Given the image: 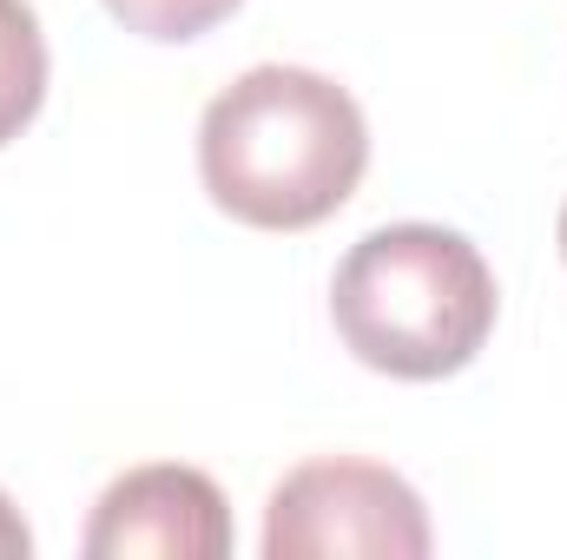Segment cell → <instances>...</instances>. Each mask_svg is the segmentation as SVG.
Here are the masks:
<instances>
[{"label":"cell","instance_id":"cell-5","mask_svg":"<svg viewBox=\"0 0 567 560\" xmlns=\"http://www.w3.org/2000/svg\"><path fill=\"white\" fill-rule=\"evenodd\" d=\"M47 100V33L27 0H0V145H13Z\"/></svg>","mask_w":567,"mask_h":560},{"label":"cell","instance_id":"cell-2","mask_svg":"<svg viewBox=\"0 0 567 560\" xmlns=\"http://www.w3.org/2000/svg\"><path fill=\"white\" fill-rule=\"evenodd\" d=\"M495 271L449 225H383L350 245L330 278V323L343 350L396 383H442L468 370L495 330Z\"/></svg>","mask_w":567,"mask_h":560},{"label":"cell","instance_id":"cell-8","mask_svg":"<svg viewBox=\"0 0 567 560\" xmlns=\"http://www.w3.org/2000/svg\"><path fill=\"white\" fill-rule=\"evenodd\" d=\"M555 238H561V258H567V205H561V225H555Z\"/></svg>","mask_w":567,"mask_h":560},{"label":"cell","instance_id":"cell-6","mask_svg":"<svg viewBox=\"0 0 567 560\" xmlns=\"http://www.w3.org/2000/svg\"><path fill=\"white\" fill-rule=\"evenodd\" d=\"M245 0H106V13L140 33V40H158V46H178V40H198L212 33L218 20H231Z\"/></svg>","mask_w":567,"mask_h":560},{"label":"cell","instance_id":"cell-7","mask_svg":"<svg viewBox=\"0 0 567 560\" xmlns=\"http://www.w3.org/2000/svg\"><path fill=\"white\" fill-rule=\"evenodd\" d=\"M33 554V535H27V521H20V508L0 495V560H27Z\"/></svg>","mask_w":567,"mask_h":560},{"label":"cell","instance_id":"cell-1","mask_svg":"<svg viewBox=\"0 0 567 560\" xmlns=\"http://www.w3.org/2000/svg\"><path fill=\"white\" fill-rule=\"evenodd\" d=\"M370 165L363 106L310 66H251L198 120V178L251 231H310L350 205Z\"/></svg>","mask_w":567,"mask_h":560},{"label":"cell","instance_id":"cell-3","mask_svg":"<svg viewBox=\"0 0 567 560\" xmlns=\"http://www.w3.org/2000/svg\"><path fill=\"white\" fill-rule=\"evenodd\" d=\"M435 548L423 495L363 455L290 468L265 508V560H423Z\"/></svg>","mask_w":567,"mask_h":560},{"label":"cell","instance_id":"cell-4","mask_svg":"<svg viewBox=\"0 0 567 560\" xmlns=\"http://www.w3.org/2000/svg\"><path fill=\"white\" fill-rule=\"evenodd\" d=\"M231 508L205 468L185 462H145L126 468L80 535L86 560H218L231 554Z\"/></svg>","mask_w":567,"mask_h":560}]
</instances>
